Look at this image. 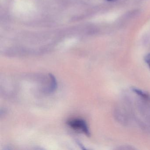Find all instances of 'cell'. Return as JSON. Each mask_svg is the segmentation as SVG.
<instances>
[{
    "label": "cell",
    "mask_w": 150,
    "mask_h": 150,
    "mask_svg": "<svg viewBox=\"0 0 150 150\" xmlns=\"http://www.w3.org/2000/svg\"><path fill=\"white\" fill-rule=\"evenodd\" d=\"M67 124L71 128L83 132L88 137H90V133L86 122L81 118H74L67 121Z\"/></svg>",
    "instance_id": "obj_1"
},
{
    "label": "cell",
    "mask_w": 150,
    "mask_h": 150,
    "mask_svg": "<svg viewBox=\"0 0 150 150\" xmlns=\"http://www.w3.org/2000/svg\"><path fill=\"white\" fill-rule=\"evenodd\" d=\"M51 79L50 87L48 89V92L50 93H53L56 90L57 88V81L56 78L52 74H49Z\"/></svg>",
    "instance_id": "obj_2"
},
{
    "label": "cell",
    "mask_w": 150,
    "mask_h": 150,
    "mask_svg": "<svg viewBox=\"0 0 150 150\" xmlns=\"http://www.w3.org/2000/svg\"><path fill=\"white\" fill-rule=\"evenodd\" d=\"M132 91H133V92L137 93V94L139 96L143 97V98H144V99H149V96H148L147 94L144 93L142 90L138 89V88H132Z\"/></svg>",
    "instance_id": "obj_3"
},
{
    "label": "cell",
    "mask_w": 150,
    "mask_h": 150,
    "mask_svg": "<svg viewBox=\"0 0 150 150\" xmlns=\"http://www.w3.org/2000/svg\"><path fill=\"white\" fill-rule=\"evenodd\" d=\"M145 62L148 64L149 67L150 68V54H147L144 58Z\"/></svg>",
    "instance_id": "obj_4"
},
{
    "label": "cell",
    "mask_w": 150,
    "mask_h": 150,
    "mask_svg": "<svg viewBox=\"0 0 150 150\" xmlns=\"http://www.w3.org/2000/svg\"><path fill=\"white\" fill-rule=\"evenodd\" d=\"M77 143H78V144H79V145L80 146V147H81V149H85V147H84V146H83V145H82V144H81V143H80V142H79V141H77Z\"/></svg>",
    "instance_id": "obj_5"
},
{
    "label": "cell",
    "mask_w": 150,
    "mask_h": 150,
    "mask_svg": "<svg viewBox=\"0 0 150 150\" xmlns=\"http://www.w3.org/2000/svg\"><path fill=\"white\" fill-rule=\"evenodd\" d=\"M108 1H113V0H108Z\"/></svg>",
    "instance_id": "obj_6"
}]
</instances>
